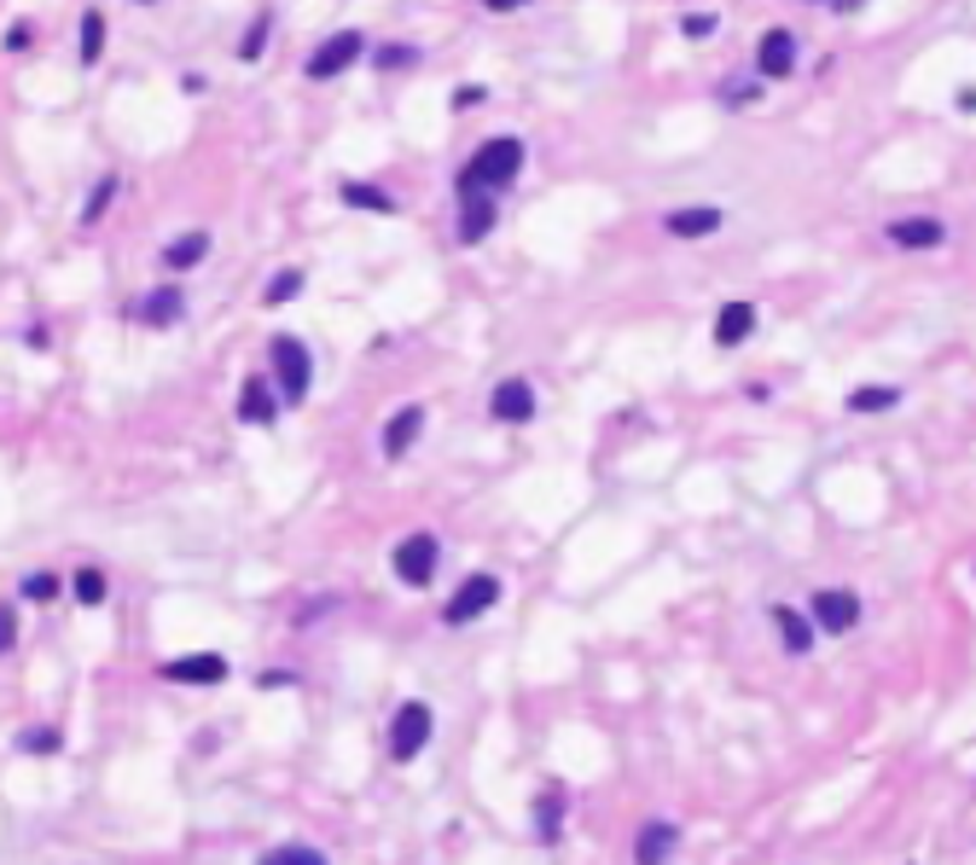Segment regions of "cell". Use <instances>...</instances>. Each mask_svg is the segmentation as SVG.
<instances>
[{
	"label": "cell",
	"instance_id": "obj_1",
	"mask_svg": "<svg viewBox=\"0 0 976 865\" xmlns=\"http://www.w3.org/2000/svg\"><path fill=\"white\" fill-rule=\"evenodd\" d=\"M523 169V140L518 134H500V140H483V146L472 152V163L459 169V198H472V192H488L495 198L500 187H512Z\"/></svg>",
	"mask_w": 976,
	"mask_h": 865
},
{
	"label": "cell",
	"instance_id": "obj_2",
	"mask_svg": "<svg viewBox=\"0 0 976 865\" xmlns=\"http://www.w3.org/2000/svg\"><path fill=\"white\" fill-rule=\"evenodd\" d=\"M268 355H274V378H279V389H285V401H302V396H309V384H314L309 348H302L297 337H274Z\"/></svg>",
	"mask_w": 976,
	"mask_h": 865
},
{
	"label": "cell",
	"instance_id": "obj_3",
	"mask_svg": "<svg viewBox=\"0 0 976 865\" xmlns=\"http://www.w3.org/2000/svg\"><path fill=\"white\" fill-rule=\"evenodd\" d=\"M361 53H366L361 30H337V35H325L320 47L309 53V65H302V70H309V81H332L337 70H350V65H355Z\"/></svg>",
	"mask_w": 976,
	"mask_h": 865
},
{
	"label": "cell",
	"instance_id": "obj_4",
	"mask_svg": "<svg viewBox=\"0 0 976 865\" xmlns=\"http://www.w3.org/2000/svg\"><path fill=\"white\" fill-rule=\"evenodd\" d=\"M495 605H500V581H495V575H465V587L447 599L442 622H447V628H465V622H477V616L495 610Z\"/></svg>",
	"mask_w": 976,
	"mask_h": 865
},
{
	"label": "cell",
	"instance_id": "obj_5",
	"mask_svg": "<svg viewBox=\"0 0 976 865\" xmlns=\"http://www.w3.org/2000/svg\"><path fill=\"white\" fill-rule=\"evenodd\" d=\"M424 744H431V709L424 703H401L390 720V755L396 761H413Z\"/></svg>",
	"mask_w": 976,
	"mask_h": 865
},
{
	"label": "cell",
	"instance_id": "obj_6",
	"mask_svg": "<svg viewBox=\"0 0 976 865\" xmlns=\"http://www.w3.org/2000/svg\"><path fill=\"white\" fill-rule=\"evenodd\" d=\"M436 552H442V546H436V534H424V529H419V534H407V541L396 546V558H390V564H396V575H401L407 587H424V581L436 575Z\"/></svg>",
	"mask_w": 976,
	"mask_h": 865
},
{
	"label": "cell",
	"instance_id": "obj_7",
	"mask_svg": "<svg viewBox=\"0 0 976 865\" xmlns=\"http://www.w3.org/2000/svg\"><path fill=\"white\" fill-rule=\"evenodd\" d=\"M163 679H175V686H221L228 679V656H215V651L175 656V663H163Z\"/></svg>",
	"mask_w": 976,
	"mask_h": 865
},
{
	"label": "cell",
	"instance_id": "obj_8",
	"mask_svg": "<svg viewBox=\"0 0 976 865\" xmlns=\"http://www.w3.org/2000/svg\"><path fill=\"white\" fill-rule=\"evenodd\" d=\"M488 413H495L500 424H529V419H535V384H529V378L495 384V396H488Z\"/></svg>",
	"mask_w": 976,
	"mask_h": 865
},
{
	"label": "cell",
	"instance_id": "obj_9",
	"mask_svg": "<svg viewBox=\"0 0 976 865\" xmlns=\"http://www.w3.org/2000/svg\"><path fill=\"white\" fill-rule=\"evenodd\" d=\"M808 616H813L825 633H849L854 622H861V599H854V592H843V587H831V592H813Z\"/></svg>",
	"mask_w": 976,
	"mask_h": 865
},
{
	"label": "cell",
	"instance_id": "obj_10",
	"mask_svg": "<svg viewBox=\"0 0 976 865\" xmlns=\"http://www.w3.org/2000/svg\"><path fill=\"white\" fill-rule=\"evenodd\" d=\"M942 239H947V226L930 221V215H901V221H889V244H901V251H935Z\"/></svg>",
	"mask_w": 976,
	"mask_h": 865
},
{
	"label": "cell",
	"instance_id": "obj_11",
	"mask_svg": "<svg viewBox=\"0 0 976 865\" xmlns=\"http://www.w3.org/2000/svg\"><path fill=\"white\" fill-rule=\"evenodd\" d=\"M756 70L762 76H790V70H797V35H790V30H767L762 47H756Z\"/></svg>",
	"mask_w": 976,
	"mask_h": 865
},
{
	"label": "cell",
	"instance_id": "obj_12",
	"mask_svg": "<svg viewBox=\"0 0 976 865\" xmlns=\"http://www.w3.org/2000/svg\"><path fill=\"white\" fill-rule=\"evenodd\" d=\"M680 849V825H668V819H657V825H645L640 842H634V860L640 865H668V854Z\"/></svg>",
	"mask_w": 976,
	"mask_h": 865
},
{
	"label": "cell",
	"instance_id": "obj_13",
	"mask_svg": "<svg viewBox=\"0 0 976 865\" xmlns=\"http://www.w3.org/2000/svg\"><path fill=\"white\" fill-rule=\"evenodd\" d=\"M419 430H424V407H401V413L384 424V459H401V453L419 442Z\"/></svg>",
	"mask_w": 976,
	"mask_h": 865
},
{
	"label": "cell",
	"instance_id": "obj_14",
	"mask_svg": "<svg viewBox=\"0 0 976 865\" xmlns=\"http://www.w3.org/2000/svg\"><path fill=\"white\" fill-rule=\"evenodd\" d=\"M750 332H756V302H744V297H739V302H727L721 314H716V343H721V348L744 343Z\"/></svg>",
	"mask_w": 976,
	"mask_h": 865
},
{
	"label": "cell",
	"instance_id": "obj_15",
	"mask_svg": "<svg viewBox=\"0 0 976 865\" xmlns=\"http://www.w3.org/2000/svg\"><path fill=\"white\" fill-rule=\"evenodd\" d=\"M663 226H668L675 239H709V233L721 226V210H716V203H691V210H675Z\"/></svg>",
	"mask_w": 976,
	"mask_h": 865
},
{
	"label": "cell",
	"instance_id": "obj_16",
	"mask_svg": "<svg viewBox=\"0 0 976 865\" xmlns=\"http://www.w3.org/2000/svg\"><path fill=\"white\" fill-rule=\"evenodd\" d=\"M773 628H779V640H785L790 656H802V651L813 645V616L790 610V605H773Z\"/></svg>",
	"mask_w": 976,
	"mask_h": 865
},
{
	"label": "cell",
	"instance_id": "obj_17",
	"mask_svg": "<svg viewBox=\"0 0 976 865\" xmlns=\"http://www.w3.org/2000/svg\"><path fill=\"white\" fill-rule=\"evenodd\" d=\"M488 226H495V198H488V192L459 198V239L477 244V239H488Z\"/></svg>",
	"mask_w": 976,
	"mask_h": 865
},
{
	"label": "cell",
	"instance_id": "obj_18",
	"mask_svg": "<svg viewBox=\"0 0 976 865\" xmlns=\"http://www.w3.org/2000/svg\"><path fill=\"white\" fill-rule=\"evenodd\" d=\"M180 314H187V297H180L175 285H163V291H146V302H140V320L157 325V332H163V325H175Z\"/></svg>",
	"mask_w": 976,
	"mask_h": 865
},
{
	"label": "cell",
	"instance_id": "obj_19",
	"mask_svg": "<svg viewBox=\"0 0 976 865\" xmlns=\"http://www.w3.org/2000/svg\"><path fill=\"white\" fill-rule=\"evenodd\" d=\"M239 419L244 424H268L274 419V396H268V384H262V378H244L239 384Z\"/></svg>",
	"mask_w": 976,
	"mask_h": 865
},
{
	"label": "cell",
	"instance_id": "obj_20",
	"mask_svg": "<svg viewBox=\"0 0 976 865\" xmlns=\"http://www.w3.org/2000/svg\"><path fill=\"white\" fill-rule=\"evenodd\" d=\"M343 203H355V210H373V215H390V210H396V198L378 192V187H366V180H343Z\"/></svg>",
	"mask_w": 976,
	"mask_h": 865
},
{
	"label": "cell",
	"instance_id": "obj_21",
	"mask_svg": "<svg viewBox=\"0 0 976 865\" xmlns=\"http://www.w3.org/2000/svg\"><path fill=\"white\" fill-rule=\"evenodd\" d=\"M203 251H210V233H180V239H169L163 262H169V267H198Z\"/></svg>",
	"mask_w": 976,
	"mask_h": 865
},
{
	"label": "cell",
	"instance_id": "obj_22",
	"mask_svg": "<svg viewBox=\"0 0 976 865\" xmlns=\"http://www.w3.org/2000/svg\"><path fill=\"white\" fill-rule=\"evenodd\" d=\"M901 401V389L889 384H866V389H849V413H884V407Z\"/></svg>",
	"mask_w": 976,
	"mask_h": 865
},
{
	"label": "cell",
	"instance_id": "obj_23",
	"mask_svg": "<svg viewBox=\"0 0 976 865\" xmlns=\"http://www.w3.org/2000/svg\"><path fill=\"white\" fill-rule=\"evenodd\" d=\"M99 47H106V12L88 7L81 12V65H99Z\"/></svg>",
	"mask_w": 976,
	"mask_h": 865
},
{
	"label": "cell",
	"instance_id": "obj_24",
	"mask_svg": "<svg viewBox=\"0 0 976 865\" xmlns=\"http://www.w3.org/2000/svg\"><path fill=\"white\" fill-rule=\"evenodd\" d=\"M268 30H274V12H256L251 30L239 35V58H244V65H251V58H262V47H268Z\"/></svg>",
	"mask_w": 976,
	"mask_h": 865
},
{
	"label": "cell",
	"instance_id": "obj_25",
	"mask_svg": "<svg viewBox=\"0 0 976 865\" xmlns=\"http://www.w3.org/2000/svg\"><path fill=\"white\" fill-rule=\"evenodd\" d=\"M297 291H302V267H279V274L268 279V291H262V302L279 308V302H291Z\"/></svg>",
	"mask_w": 976,
	"mask_h": 865
},
{
	"label": "cell",
	"instance_id": "obj_26",
	"mask_svg": "<svg viewBox=\"0 0 976 865\" xmlns=\"http://www.w3.org/2000/svg\"><path fill=\"white\" fill-rule=\"evenodd\" d=\"M535 831H541L546 842H558V831H564V801H558V796H541V801H535Z\"/></svg>",
	"mask_w": 976,
	"mask_h": 865
},
{
	"label": "cell",
	"instance_id": "obj_27",
	"mask_svg": "<svg viewBox=\"0 0 976 865\" xmlns=\"http://www.w3.org/2000/svg\"><path fill=\"white\" fill-rule=\"evenodd\" d=\"M262 865H325V854L320 849H302V842H285V849L262 854Z\"/></svg>",
	"mask_w": 976,
	"mask_h": 865
},
{
	"label": "cell",
	"instance_id": "obj_28",
	"mask_svg": "<svg viewBox=\"0 0 976 865\" xmlns=\"http://www.w3.org/2000/svg\"><path fill=\"white\" fill-rule=\"evenodd\" d=\"M76 605H106V575L99 569H76Z\"/></svg>",
	"mask_w": 976,
	"mask_h": 865
},
{
	"label": "cell",
	"instance_id": "obj_29",
	"mask_svg": "<svg viewBox=\"0 0 976 865\" xmlns=\"http://www.w3.org/2000/svg\"><path fill=\"white\" fill-rule=\"evenodd\" d=\"M18 750H24V755H53V750H58V732H53V727H35V732L18 738Z\"/></svg>",
	"mask_w": 976,
	"mask_h": 865
},
{
	"label": "cell",
	"instance_id": "obj_30",
	"mask_svg": "<svg viewBox=\"0 0 976 865\" xmlns=\"http://www.w3.org/2000/svg\"><path fill=\"white\" fill-rule=\"evenodd\" d=\"M58 592V575H47V569H35V575H24V599H35V605H47Z\"/></svg>",
	"mask_w": 976,
	"mask_h": 865
},
{
	"label": "cell",
	"instance_id": "obj_31",
	"mask_svg": "<svg viewBox=\"0 0 976 865\" xmlns=\"http://www.w3.org/2000/svg\"><path fill=\"white\" fill-rule=\"evenodd\" d=\"M680 30H686L691 41H703V35H716V12H709V7H698V12H686V18H680Z\"/></svg>",
	"mask_w": 976,
	"mask_h": 865
},
{
	"label": "cell",
	"instance_id": "obj_32",
	"mask_svg": "<svg viewBox=\"0 0 976 865\" xmlns=\"http://www.w3.org/2000/svg\"><path fill=\"white\" fill-rule=\"evenodd\" d=\"M419 65V47H378V70H407Z\"/></svg>",
	"mask_w": 976,
	"mask_h": 865
},
{
	"label": "cell",
	"instance_id": "obj_33",
	"mask_svg": "<svg viewBox=\"0 0 976 865\" xmlns=\"http://www.w3.org/2000/svg\"><path fill=\"white\" fill-rule=\"evenodd\" d=\"M111 192H117V180L106 175V180H99V187H93V198H88V210H81V221H99V215H106V203H111Z\"/></svg>",
	"mask_w": 976,
	"mask_h": 865
},
{
	"label": "cell",
	"instance_id": "obj_34",
	"mask_svg": "<svg viewBox=\"0 0 976 865\" xmlns=\"http://www.w3.org/2000/svg\"><path fill=\"white\" fill-rule=\"evenodd\" d=\"M7 47H12V53H24V47H30V30H24V24H12V30H7Z\"/></svg>",
	"mask_w": 976,
	"mask_h": 865
}]
</instances>
